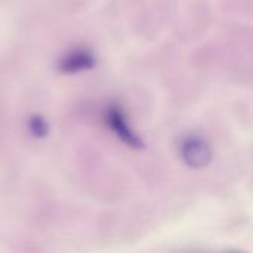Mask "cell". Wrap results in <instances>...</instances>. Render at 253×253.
Listing matches in <instances>:
<instances>
[{
	"label": "cell",
	"instance_id": "1",
	"mask_svg": "<svg viewBox=\"0 0 253 253\" xmlns=\"http://www.w3.org/2000/svg\"><path fill=\"white\" fill-rule=\"evenodd\" d=\"M179 156L188 168L203 169L212 162L213 150L205 138L199 135H190L181 141Z\"/></svg>",
	"mask_w": 253,
	"mask_h": 253
},
{
	"label": "cell",
	"instance_id": "2",
	"mask_svg": "<svg viewBox=\"0 0 253 253\" xmlns=\"http://www.w3.org/2000/svg\"><path fill=\"white\" fill-rule=\"evenodd\" d=\"M105 122H107V126L110 127V130H113V133L125 145H127L129 148H133V150H142L144 148V141L132 129L130 123L126 119V114L123 113V110L120 107L111 105L107 110Z\"/></svg>",
	"mask_w": 253,
	"mask_h": 253
},
{
	"label": "cell",
	"instance_id": "3",
	"mask_svg": "<svg viewBox=\"0 0 253 253\" xmlns=\"http://www.w3.org/2000/svg\"><path fill=\"white\" fill-rule=\"evenodd\" d=\"M96 64L95 56L87 52V50H73L71 53H68L65 58H62L61 61V71L64 73H80V71H86L93 68Z\"/></svg>",
	"mask_w": 253,
	"mask_h": 253
},
{
	"label": "cell",
	"instance_id": "4",
	"mask_svg": "<svg viewBox=\"0 0 253 253\" xmlns=\"http://www.w3.org/2000/svg\"><path fill=\"white\" fill-rule=\"evenodd\" d=\"M28 132L31 133V136L34 138H44L49 133V125L44 120V117L42 116H31L28 119Z\"/></svg>",
	"mask_w": 253,
	"mask_h": 253
},
{
	"label": "cell",
	"instance_id": "5",
	"mask_svg": "<svg viewBox=\"0 0 253 253\" xmlns=\"http://www.w3.org/2000/svg\"><path fill=\"white\" fill-rule=\"evenodd\" d=\"M236 253H239V252H236Z\"/></svg>",
	"mask_w": 253,
	"mask_h": 253
}]
</instances>
